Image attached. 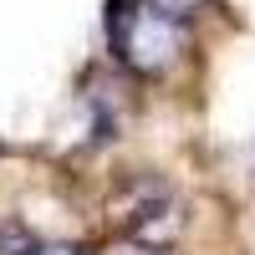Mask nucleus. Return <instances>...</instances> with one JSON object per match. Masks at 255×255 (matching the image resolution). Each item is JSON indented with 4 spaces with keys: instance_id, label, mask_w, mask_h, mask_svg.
Segmentation results:
<instances>
[{
    "instance_id": "f257e3e1",
    "label": "nucleus",
    "mask_w": 255,
    "mask_h": 255,
    "mask_svg": "<svg viewBox=\"0 0 255 255\" xmlns=\"http://www.w3.org/2000/svg\"><path fill=\"white\" fill-rule=\"evenodd\" d=\"M113 41H118V56L133 72H168L189 46V26H184V15L153 5V0H133L118 15Z\"/></svg>"
},
{
    "instance_id": "20e7f679",
    "label": "nucleus",
    "mask_w": 255,
    "mask_h": 255,
    "mask_svg": "<svg viewBox=\"0 0 255 255\" xmlns=\"http://www.w3.org/2000/svg\"><path fill=\"white\" fill-rule=\"evenodd\" d=\"M128 255H143V250H128Z\"/></svg>"
},
{
    "instance_id": "7ed1b4c3",
    "label": "nucleus",
    "mask_w": 255,
    "mask_h": 255,
    "mask_svg": "<svg viewBox=\"0 0 255 255\" xmlns=\"http://www.w3.org/2000/svg\"><path fill=\"white\" fill-rule=\"evenodd\" d=\"M153 5H163V10H174V15H184V20H189V15L204 5V0H153Z\"/></svg>"
},
{
    "instance_id": "f03ea898",
    "label": "nucleus",
    "mask_w": 255,
    "mask_h": 255,
    "mask_svg": "<svg viewBox=\"0 0 255 255\" xmlns=\"http://www.w3.org/2000/svg\"><path fill=\"white\" fill-rule=\"evenodd\" d=\"M0 255H41V245H36L31 230H20V225H0Z\"/></svg>"
}]
</instances>
